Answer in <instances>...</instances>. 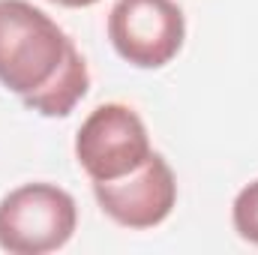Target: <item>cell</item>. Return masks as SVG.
Masks as SVG:
<instances>
[{"instance_id":"obj_1","label":"cell","mask_w":258,"mask_h":255,"mask_svg":"<svg viewBox=\"0 0 258 255\" xmlns=\"http://www.w3.org/2000/svg\"><path fill=\"white\" fill-rule=\"evenodd\" d=\"M69 36L27 0H0V84L18 96L39 90L60 66Z\"/></svg>"},{"instance_id":"obj_2","label":"cell","mask_w":258,"mask_h":255,"mask_svg":"<svg viewBox=\"0 0 258 255\" xmlns=\"http://www.w3.org/2000/svg\"><path fill=\"white\" fill-rule=\"evenodd\" d=\"M75 225V198L54 183H24L0 198V249L12 255L54 252Z\"/></svg>"},{"instance_id":"obj_3","label":"cell","mask_w":258,"mask_h":255,"mask_svg":"<svg viewBox=\"0 0 258 255\" xmlns=\"http://www.w3.org/2000/svg\"><path fill=\"white\" fill-rule=\"evenodd\" d=\"M153 153L144 120L120 102H105L87 114L75 135V159L96 180H117Z\"/></svg>"},{"instance_id":"obj_4","label":"cell","mask_w":258,"mask_h":255,"mask_svg":"<svg viewBox=\"0 0 258 255\" xmlns=\"http://www.w3.org/2000/svg\"><path fill=\"white\" fill-rule=\"evenodd\" d=\"M186 18L174 0H117L108 12L114 51L138 69L171 63L183 45Z\"/></svg>"},{"instance_id":"obj_5","label":"cell","mask_w":258,"mask_h":255,"mask_svg":"<svg viewBox=\"0 0 258 255\" xmlns=\"http://www.w3.org/2000/svg\"><path fill=\"white\" fill-rule=\"evenodd\" d=\"M93 195L102 213L111 216L117 225L153 228L171 213L177 201V177L159 153H150L126 177L96 180Z\"/></svg>"},{"instance_id":"obj_6","label":"cell","mask_w":258,"mask_h":255,"mask_svg":"<svg viewBox=\"0 0 258 255\" xmlns=\"http://www.w3.org/2000/svg\"><path fill=\"white\" fill-rule=\"evenodd\" d=\"M90 87V72H87V63L81 57V51L75 48V42L69 39L66 45V54L60 66L54 69V75L33 93L21 96L27 108L45 114V117H66L87 93Z\"/></svg>"},{"instance_id":"obj_7","label":"cell","mask_w":258,"mask_h":255,"mask_svg":"<svg viewBox=\"0 0 258 255\" xmlns=\"http://www.w3.org/2000/svg\"><path fill=\"white\" fill-rule=\"evenodd\" d=\"M231 222L243 240L258 246V180L246 183L237 192V198L231 204Z\"/></svg>"},{"instance_id":"obj_8","label":"cell","mask_w":258,"mask_h":255,"mask_svg":"<svg viewBox=\"0 0 258 255\" xmlns=\"http://www.w3.org/2000/svg\"><path fill=\"white\" fill-rule=\"evenodd\" d=\"M54 3H60V6H69V9H78V6H93L96 0H54Z\"/></svg>"}]
</instances>
